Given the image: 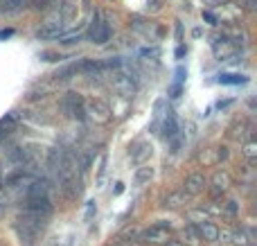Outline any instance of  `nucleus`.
<instances>
[{
	"label": "nucleus",
	"instance_id": "f257e3e1",
	"mask_svg": "<svg viewBox=\"0 0 257 246\" xmlns=\"http://www.w3.org/2000/svg\"><path fill=\"white\" fill-rule=\"evenodd\" d=\"M45 224H48L45 217H39V215H32V212L21 210L18 217H16V233H18V237H21V242L34 244L36 237L43 233Z\"/></svg>",
	"mask_w": 257,
	"mask_h": 246
},
{
	"label": "nucleus",
	"instance_id": "f03ea898",
	"mask_svg": "<svg viewBox=\"0 0 257 246\" xmlns=\"http://www.w3.org/2000/svg\"><path fill=\"white\" fill-rule=\"evenodd\" d=\"M66 27H68V16L57 7V9H52V12L45 16V21L41 23V27L36 30V36H39L41 41H52V39L63 36Z\"/></svg>",
	"mask_w": 257,
	"mask_h": 246
},
{
	"label": "nucleus",
	"instance_id": "7ed1b4c3",
	"mask_svg": "<svg viewBox=\"0 0 257 246\" xmlns=\"http://www.w3.org/2000/svg\"><path fill=\"white\" fill-rule=\"evenodd\" d=\"M111 23H108V18L104 16L102 12H95L93 14V21H90L88 25V32H86V36L90 39V43L95 45H106L108 41H111Z\"/></svg>",
	"mask_w": 257,
	"mask_h": 246
},
{
	"label": "nucleus",
	"instance_id": "20e7f679",
	"mask_svg": "<svg viewBox=\"0 0 257 246\" xmlns=\"http://www.w3.org/2000/svg\"><path fill=\"white\" fill-rule=\"evenodd\" d=\"M84 113L88 120H93L95 125H108L113 120V108L108 106V102H104L102 97H90L84 99Z\"/></svg>",
	"mask_w": 257,
	"mask_h": 246
},
{
	"label": "nucleus",
	"instance_id": "39448f33",
	"mask_svg": "<svg viewBox=\"0 0 257 246\" xmlns=\"http://www.w3.org/2000/svg\"><path fill=\"white\" fill-rule=\"evenodd\" d=\"M111 88L117 97L122 99H131L136 95V81L128 72H122V70H115L111 77Z\"/></svg>",
	"mask_w": 257,
	"mask_h": 246
},
{
	"label": "nucleus",
	"instance_id": "423d86ee",
	"mask_svg": "<svg viewBox=\"0 0 257 246\" xmlns=\"http://www.w3.org/2000/svg\"><path fill=\"white\" fill-rule=\"evenodd\" d=\"M167 239H172V226L165 221H156L140 235V242L145 244H165Z\"/></svg>",
	"mask_w": 257,
	"mask_h": 246
},
{
	"label": "nucleus",
	"instance_id": "0eeeda50",
	"mask_svg": "<svg viewBox=\"0 0 257 246\" xmlns=\"http://www.w3.org/2000/svg\"><path fill=\"white\" fill-rule=\"evenodd\" d=\"M61 108L68 113L70 117L75 120L84 122L86 120V113H84V97L79 93H66L61 99Z\"/></svg>",
	"mask_w": 257,
	"mask_h": 246
},
{
	"label": "nucleus",
	"instance_id": "6e6552de",
	"mask_svg": "<svg viewBox=\"0 0 257 246\" xmlns=\"http://www.w3.org/2000/svg\"><path fill=\"white\" fill-rule=\"evenodd\" d=\"M205 188H208V179H205L203 172H192V174L185 176L181 190L185 194H190V197H196V194H201Z\"/></svg>",
	"mask_w": 257,
	"mask_h": 246
},
{
	"label": "nucleus",
	"instance_id": "1a4fd4ad",
	"mask_svg": "<svg viewBox=\"0 0 257 246\" xmlns=\"http://www.w3.org/2000/svg\"><path fill=\"white\" fill-rule=\"evenodd\" d=\"M160 131H163V138L165 140H174L176 136H181V125H178V117L174 113V108H165V115L163 122H160Z\"/></svg>",
	"mask_w": 257,
	"mask_h": 246
},
{
	"label": "nucleus",
	"instance_id": "9d476101",
	"mask_svg": "<svg viewBox=\"0 0 257 246\" xmlns=\"http://www.w3.org/2000/svg\"><path fill=\"white\" fill-rule=\"evenodd\" d=\"M151 154H154V147L147 140H138V143H133L128 147V158L133 163H138V165H145V161H149Z\"/></svg>",
	"mask_w": 257,
	"mask_h": 246
},
{
	"label": "nucleus",
	"instance_id": "9b49d317",
	"mask_svg": "<svg viewBox=\"0 0 257 246\" xmlns=\"http://www.w3.org/2000/svg\"><path fill=\"white\" fill-rule=\"evenodd\" d=\"M190 201H192L190 194H185L183 190H174V192H169L167 197L163 199V208H167V210H178V208H185Z\"/></svg>",
	"mask_w": 257,
	"mask_h": 246
},
{
	"label": "nucleus",
	"instance_id": "f8f14e48",
	"mask_svg": "<svg viewBox=\"0 0 257 246\" xmlns=\"http://www.w3.org/2000/svg\"><path fill=\"white\" fill-rule=\"evenodd\" d=\"M212 192L214 194H223V192H228L230 190V185H232V176L228 174L226 170H219V172H214L212 174Z\"/></svg>",
	"mask_w": 257,
	"mask_h": 246
},
{
	"label": "nucleus",
	"instance_id": "ddd939ff",
	"mask_svg": "<svg viewBox=\"0 0 257 246\" xmlns=\"http://www.w3.org/2000/svg\"><path fill=\"white\" fill-rule=\"evenodd\" d=\"M194 228H196V235H199L201 242H210V244L219 242V226L214 224V221H205V224L194 226Z\"/></svg>",
	"mask_w": 257,
	"mask_h": 246
},
{
	"label": "nucleus",
	"instance_id": "4468645a",
	"mask_svg": "<svg viewBox=\"0 0 257 246\" xmlns=\"http://www.w3.org/2000/svg\"><path fill=\"white\" fill-rule=\"evenodd\" d=\"M151 179H154V167H151L149 163L140 165L136 170V174H133V183H136V185H147Z\"/></svg>",
	"mask_w": 257,
	"mask_h": 246
},
{
	"label": "nucleus",
	"instance_id": "2eb2a0df",
	"mask_svg": "<svg viewBox=\"0 0 257 246\" xmlns=\"http://www.w3.org/2000/svg\"><path fill=\"white\" fill-rule=\"evenodd\" d=\"M187 221H190V226H201L210 221V215L203 208H192V210H187Z\"/></svg>",
	"mask_w": 257,
	"mask_h": 246
},
{
	"label": "nucleus",
	"instance_id": "dca6fc26",
	"mask_svg": "<svg viewBox=\"0 0 257 246\" xmlns=\"http://www.w3.org/2000/svg\"><path fill=\"white\" fill-rule=\"evenodd\" d=\"M219 84H228V86H237V84H246L248 81V77L244 75H232V72H223V75H219Z\"/></svg>",
	"mask_w": 257,
	"mask_h": 246
},
{
	"label": "nucleus",
	"instance_id": "f3484780",
	"mask_svg": "<svg viewBox=\"0 0 257 246\" xmlns=\"http://www.w3.org/2000/svg\"><path fill=\"white\" fill-rule=\"evenodd\" d=\"M241 154H244V158L248 161V165H255V161H257V145H255V140H253V138H250L248 143L244 145Z\"/></svg>",
	"mask_w": 257,
	"mask_h": 246
},
{
	"label": "nucleus",
	"instance_id": "a211bd4d",
	"mask_svg": "<svg viewBox=\"0 0 257 246\" xmlns=\"http://www.w3.org/2000/svg\"><path fill=\"white\" fill-rule=\"evenodd\" d=\"M59 0H30V7L36 12H45V9H57Z\"/></svg>",
	"mask_w": 257,
	"mask_h": 246
},
{
	"label": "nucleus",
	"instance_id": "6ab92c4d",
	"mask_svg": "<svg viewBox=\"0 0 257 246\" xmlns=\"http://www.w3.org/2000/svg\"><path fill=\"white\" fill-rule=\"evenodd\" d=\"M106 167H108V156L102 154L99 158V167H97V185H104V179H106Z\"/></svg>",
	"mask_w": 257,
	"mask_h": 246
},
{
	"label": "nucleus",
	"instance_id": "aec40b11",
	"mask_svg": "<svg viewBox=\"0 0 257 246\" xmlns=\"http://www.w3.org/2000/svg\"><path fill=\"white\" fill-rule=\"evenodd\" d=\"M183 235H185V242L187 244H190V246H196V244H199L201 242V239H199V235H196V228H194V226H190V224H187V228H185V233H183ZM185 242H183V244H185Z\"/></svg>",
	"mask_w": 257,
	"mask_h": 246
},
{
	"label": "nucleus",
	"instance_id": "412c9836",
	"mask_svg": "<svg viewBox=\"0 0 257 246\" xmlns=\"http://www.w3.org/2000/svg\"><path fill=\"white\" fill-rule=\"evenodd\" d=\"M95 212H97V206H95V201H88V203H86V215H84V219L90 221Z\"/></svg>",
	"mask_w": 257,
	"mask_h": 246
},
{
	"label": "nucleus",
	"instance_id": "4be33fe9",
	"mask_svg": "<svg viewBox=\"0 0 257 246\" xmlns=\"http://www.w3.org/2000/svg\"><path fill=\"white\" fill-rule=\"evenodd\" d=\"M203 18L210 23V25H219V21H217V16H214L212 12H203Z\"/></svg>",
	"mask_w": 257,
	"mask_h": 246
},
{
	"label": "nucleus",
	"instance_id": "5701e85b",
	"mask_svg": "<svg viewBox=\"0 0 257 246\" xmlns=\"http://www.w3.org/2000/svg\"><path fill=\"white\" fill-rule=\"evenodd\" d=\"M205 5H210V7H221V5H226L228 0H203Z\"/></svg>",
	"mask_w": 257,
	"mask_h": 246
},
{
	"label": "nucleus",
	"instance_id": "b1692460",
	"mask_svg": "<svg viewBox=\"0 0 257 246\" xmlns=\"http://www.w3.org/2000/svg\"><path fill=\"white\" fill-rule=\"evenodd\" d=\"M226 158H228L226 147H219V149H217V161H226Z\"/></svg>",
	"mask_w": 257,
	"mask_h": 246
},
{
	"label": "nucleus",
	"instance_id": "393cba45",
	"mask_svg": "<svg viewBox=\"0 0 257 246\" xmlns=\"http://www.w3.org/2000/svg\"><path fill=\"white\" fill-rule=\"evenodd\" d=\"M165 246H185L181 242V239H167V242H165Z\"/></svg>",
	"mask_w": 257,
	"mask_h": 246
},
{
	"label": "nucleus",
	"instance_id": "a878e982",
	"mask_svg": "<svg viewBox=\"0 0 257 246\" xmlns=\"http://www.w3.org/2000/svg\"><path fill=\"white\" fill-rule=\"evenodd\" d=\"M183 54H187V48H183V45H178V48H176V57L181 59Z\"/></svg>",
	"mask_w": 257,
	"mask_h": 246
},
{
	"label": "nucleus",
	"instance_id": "bb28decb",
	"mask_svg": "<svg viewBox=\"0 0 257 246\" xmlns=\"http://www.w3.org/2000/svg\"><path fill=\"white\" fill-rule=\"evenodd\" d=\"M176 36H178V41H183V27H181V23L176 25Z\"/></svg>",
	"mask_w": 257,
	"mask_h": 246
},
{
	"label": "nucleus",
	"instance_id": "cd10ccee",
	"mask_svg": "<svg viewBox=\"0 0 257 246\" xmlns=\"http://www.w3.org/2000/svg\"><path fill=\"white\" fill-rule=\"evenodd\" d=\"M0 208H3V174H0Z\"/></svg>",
	"mask_w": 257,
	"mask_h": 246
},
{
	"label": "nucleus",
	"instance_id": "c85d7f7f",
	"mask_svg": "<svg viewBox=\"0 0 257 246\" xmlns=\"http://www.w3.org/2000/svg\"><path fill=\"white\" fill-rule=\"evenodd\" d=\"M108 246H124L122 242H113V244H108Z\"/></svg>",
	"mask_w": 257,
	"mask_h": 246
},
{
	"label": "nucleus",
	"instance_id": "c756f323",
	"mask_svg": "<svg viewBox=\"0 0 257 246\" xmlns=\"http://www.w3.org/2000/svg\"><path fill=\"white\" fill-rule=\"evenodd\" d=\"M244 3H246V5H248V7H250V5H253V3H255V0H244Z\"/></svg>",
	"mask_w": 257,
	"mask_h": 246
},
{
	"label": "nucleus",
	"instance_id": "7c9ffc66",
	"mask_svg": "<svg viewBox=\"0 0 257 246\" xmlns=\"http://www.w3.org/2000/svg\"><path fill=\"white\" fill-rule=\"evenodd\" d=\"M68 3H75V0H68ZM81 3H84V5H88V0H81Z\"/></svg>",
	"mask_w": 257,
	"mask_h": 246
},
{
	"label": "nucleus",
	"instance_id": "2f4dec72",
	"mask_svg": "<svg viewBox=\"0 0 257 246\" xmlns=\"http://www.w3.org/2000/svg\"><path fill=\"white\" fill-rule=\"evenodd\" d=\"M5 3H12V0H0V5H5Z\"/></svg>",
	"mask_w": 257,
	"mask_h": 246
},
{
	"label": "nucleus",
	"instance_id": "473e14b6",
	"mask_svg": "<svg viewBox=\"0 0 257 246\" xmlns=\"http://www.w3.org/2000/svg\"><path fill=\"white\" fill-rule=\"evenodd\" d=\"M106 3H113V0H106Z\"/></svg>",
	"mask_w": 257,
	"mask_h": 246
}]
</instances>
